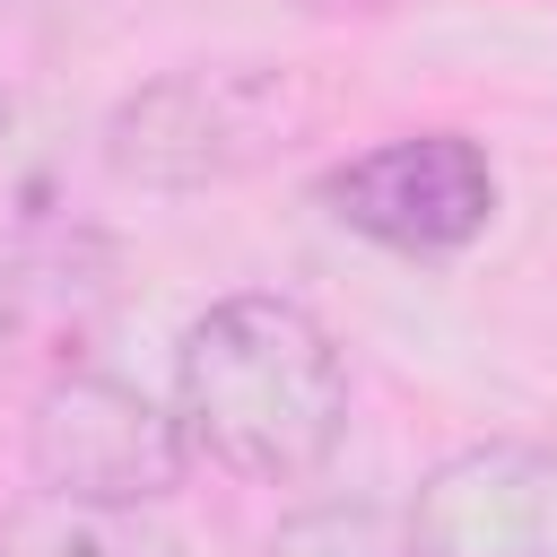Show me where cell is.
<instances>
[{
  "instance_id": "cell-1",
  "label": "cell",
  "mask_w": 557,
  "mask_h": 557,
  "mask_svg": "<svg viewBox=\"0 0 557 557\" xmlns=\"http://www.w3.org/2000/svg\"><path fill=\"white\" fill-rule=\"evenodd\" d=\"M174 418L200 461L296 487L348 435V357L296 296H218L174 348Z\"/></svg>"
},
{
  "instance_id": "cell-2",
  "label": "cell",
  "mask_w": 557,
  "mask_h": 557,
  "mask_svg": "<svg viewBox=\"0 0 557 557\" xmlns=\"http://www.w3.org/2000/svg\"><path fill=\"white\" fill-rule=\"evenodd\" d=\"M322 122V96L287 61H191L131 87L104 113V165L139 191H209L278 165Z\"/></svg>"
},
{
  "instance_id": "cell-3",
  "label": "cell",
  "mask_w": 557,
  "mask_h": 557,
  "mask_svg": "<svg viewBox=\"0 0 557 557\" xmlns=\"http://www.w3.org/2000/svg\"><path fill=\"white\" fill-rule=\"evenodd\" d=\"M26 470H35V496L148 513V505H165L183 487L191 444H183V418L165 400H148L139 383L70 366L26 409Z\"/></svg>"
},
{
  "instance_id": "cell-4",
  "label": "cell",
  "mask_w": 557,
  "mask_h": 557,
  "mask_svg": "<svg viewBox=\"0 0 557 557\" xmlns=\"http://www.w3.org/2000/svg\"><path fill=\"white\" fill-rule=\"evenodd\" d=\"M322 200L348 235H366L383 252H409V261H435V252H461V244L487 235L496 165L461 131H392V139L339 157L322 174Z\"/></svg>"
},
{
  "instance_id": "cell-5",
  "label": "cell",
  "mask_w": 557,
  "mask_h": 557,
  "mask_svg": "<svg viewBox=\"0 0 557 557\" xmlns=\"http://www.w3.org/2000/svg\"><path fill=\"white\" fill-rule=\"evenodd\" d=\"M409 557H557V444H470L400 513Z\"/></svg>"
},
{
  "instance_id": "cell-6",
  "label": "cell",
  "mask_w": 557,
  "mask_h": 557,
  "mask_svg": "<svg viewBox=\"0 0 557 557\" xmlns=\"http://www.w3.org/2000/svg\"><path fill=\"white\" fill-rule=\"evenodd\" d=\"M113 313V244L96 235H44V244H17L9 270H0V322L17 348L52 357L70 374V357L96 339V322Z\"/></svg>"
},
{
  "instance_id": "cell-7",
  "label": "cell",
  "mask_w": 557,
  "mask_h": 557,
  "mask_svg": "<svg viewBox=\"0 0 557 557\" xmlns=\"http://www.w3.org/2000/svg\"><path fill=\"white\" fill-rule=\"evenodd\" d=\"M0 557H174V540L139 513H104V505H61V496H26L0 522Z\"/></svg>"
},
{
  "instance_id": "cell-8",
  "label": "cell",
  "mask_w": 557,
  "mask_h": 557,
  "mask_svg": "<svg viewBox=\"0 0 557 557\" xmlns=\"http://www.w3.org/2000/svg\"><path fill=\"white\" fill-rule=\"evenodd\" d=\"M270 557H409V548H400V513L383 505H305L278 522Z\"/></svg>"
},
{
  "instance_id": "cell-9",
  "label": "cell",
  "mask_w": 557,
  "mask_h": 557,
  "mask_svg": "<svg viewBox=\"0 0 557 557\" xmlns=\"http://www.w3.org/2000/svg\"><path fill=\"white\" fill-rule=\"evenodd\" d=\"M9 131H17V96L0 87V148H9Z\"/></svg>"
}]
</instances>
